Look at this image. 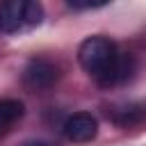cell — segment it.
I'll list each match as a JSON object with an SVG mask.
<instances>
[{"label":"cell","instance_id":"cell-1","mask_svg":"<svg viewBox=\"0 0 146 146\" xmlns=\"http://www.w3.org/2000/svg\"><path fill=\"white\" fill-rule=\"evenodd\" d=\"M43 21V7L34 0H7L0 5V32L16 34L36 27Z\"/></svg>","mask_w":146,"mask_h":146},{"label":"cell","instance_id":"cell-2","mask_svg":"<svg viewBox=\"0 0 146 146\" xmlns=\"http://www.w3.org/2000/svg\"><path fill=\"white\" fill-rule=\"evenodd\" d=\"M116 57H119V48L107 36H89L78 48V62H80V66L87 73H91L94 78H98L100 73H105Z\"/></svg>","mask_w":146,"mask_h":146},{"label":"cell","instance_id":"cell-3","mask_svg":"<svg viewBox=\"0 0 146 146\" xmlns=\"http://www.w3.org/2000/svg\"><path fill=\"white\" fill-rule=\"evenodd\" d=\"M59 78V68L43 57H34L30 59V64L23 71V82L30 89H48L50 84H55V80Z\"/></svg>","mask_w":146,"mask_h":146},{"label":"cell","instance_id":"cell-4","mask_svg":"<svg viewBox=\"0 0 146 146\" xmlns=\"http://www.w3.org/2000/svg\"><path fill=\"white\" fill-rule=\"evenodd\" d=\"M137 71V59L130 55V52H119V57L110 64V68L105 73H100L96 80L100 87L110 89V87H119V84H125Z\"/></svg>","mask_w":146,"mask_h":146},{"label":"cell","instance_id":"cell-5","mask_svg":"<svg viewBox=\"0 0 146 146\" xmlns=\"http://www.w3.org/2000/svg\"><path fill=\"white\" fill-rule=\"evenodd\" d=\"M62 130H64V137H66L68 141L84 144V141H91V139L96 137V132H98V121H96L89 112H75V114H71V116L64 121Z\"/></svg>","mask_w":146,"mask_h":146},{"label":"cell","instance_id":"cell-6","mask_svg":"<svg viewBox=\"0 0 146 146\" xmlns=\"http://www.w3.org/2000/svg\"><path fill=\"white\" fill-rule=\"evenodd\" d=\"M23 103L16 98H5L0 100V135L9 130V125H14L21 116H23Z\"/></svg>","mask_w":146,"mask_h":146},{"label":"cell","instance_id":"cell-7","mask_svg":"<svg viewBox=\"0 0 146 146\" xmlns=\"http://www.w3.org/2000/svg\"><path fill=\"white\" fill-rule=\"evenodd\" d=\"M66 5L71 9H96V7H105V2H91V0H68Z\"/></svg>","mask_w":146,"mask_h":146},{"label":"cell","instance_id":"cell-8","mask_svg":"<svg viewBox=\"0 0 146 146\" xmlns=\"http://www.w3.org/2000/svg\"><path fill=\"white\" fill-rule=\"evenodd\" d=\"M23 146H48L46 141H25Z\"/></svg>","mask_w":146,"mask_h":146}]
</instances>
